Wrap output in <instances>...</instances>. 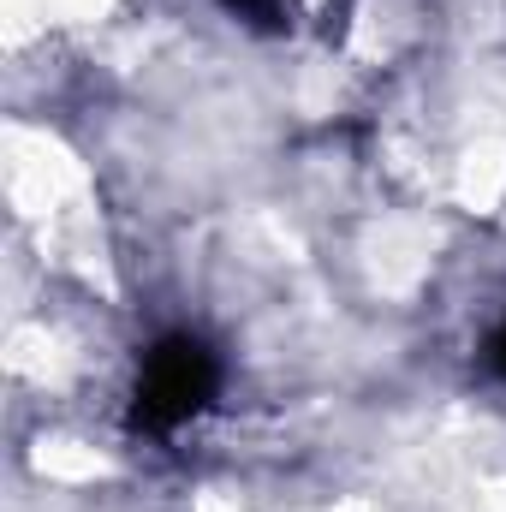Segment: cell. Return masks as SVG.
Returning a JSON list of instances; mask_svg holds the SVG:
<instances>
[{
  "mask_svg": "<svg viewBox=\"0 0 506 512\" xmlns=\"http://www.w3.org/2000/svg\"><path fill=\"white\" fill-rule=\"evenodd\" d=\"M233 18H245L251 30H286L292 24V0H221Z\"/></svg>",
  "mask_w": 506,
  "mask_h": 512,
  "instance_id": "2",
  "label": "cell"
},
{
  "mask_svg": "<svg viewBox=\"0 0 506 512\" xmlns=\"http://www.w3.org/2000/svg\"><path fill=\"white\" fill-rule=\"evenodd\" d=\"M221 352L197 334H167L143 352L131 382V429L137 435H179L191 429L221 393Z\"/></svg>",
  "mask_w": 506,
  "mask_h": 512,
  "instance_id": "1",
  "label": "cell"
},
{
  "mask_svg": "<svg viewBox=\"0 0 506 512\" xmlns=\"http://www.w3.org/2000/svg\"><path fill=\"white\" fill-rule=\"evenodd\" d=\"M489 370H495V376L506 382V322L495 328V334H489Z\"/></svg>",
  "mask_w": 506,
  "mask_h": 512,
  "instance_id": "3",
  "label": "cell"
}]
</instances>
